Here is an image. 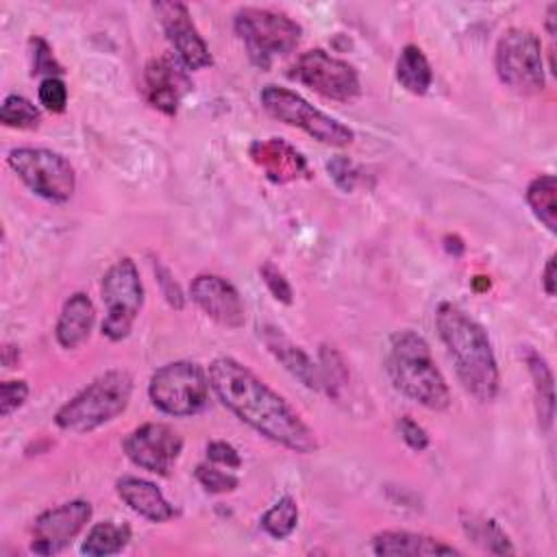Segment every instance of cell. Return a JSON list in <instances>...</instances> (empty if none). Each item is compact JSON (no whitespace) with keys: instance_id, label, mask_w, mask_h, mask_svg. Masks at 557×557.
Instances as JSON below:
<instances>
[{"instance_id":"obj_12","label":"cell","mask_w":557,"mask_h":557,"mask_svg":"<svg viewBox=\"0 0 557 557\" xmlns=\"http://www.w3.org/2000/svg\"><path fill=\"white\" fill-rule=\"evenodd\" d=\"M122 446L135 466L165 476L183 453V437L165 422H146L133 429Z\"/></svg>"},{"instance_id":"obj_16","label":"cell","mask_w":557,"mask_h":557,"mask_svg":"<svg viewBox=\"0 0 557 557\" xmlns=\"http://www.w3.org/2000/svg\"><path fill=\"white\" fill-rule=\"evenodd\" d=\"M191 300L218 324L239 329L246 322V309L239 292L218 274H198L189 285Z\"/></svg>"},{"instance_id":"obj_32","label":"cell","mask_w":557,"mask_h":557,"mask_svg":"<svg viewBox=\"0 0 557 557\" xmlns=\"http://www.w3.org/2000/svg\"><path fill=\"white\" fill-rule=\"evenodd\" d=\"M259 274H261L265 287L270 289V294H272L278 302L292 305V300H294L292 285H289V281L285 278V274H283L272 261H265V263L259 268Z\"/></svg>"},{"instance_id":"obj_10","label":"cell","mask_w":557,"mask_h":557,"mask_svg":"<svg viewBox=\"0 0 557 557\" xmlns=\"http://www.w3.org/2000/svg\"><path fill=\"white\" fill-rule=\"evenodd\" d=\"M100 296L107 307V315L102 320V335L111 342L128 337L144 307V285L139 278V270L131 257H122L113 265H109L100 281Z\"/></svg>"},{"instance_id":"obj_20","label":"cell","mask_w":557,"mask_h":557,"mask_svg":"<svg viewBox=\"0 0 557 557\" xmlns=\"http://www.w3.org/2000/svg\"><path fill=\"white\" fill-rule=\"evenodd\" d=\"M259 335L263 339V344L268 346V350L285 366V370H289L302 385H307L309 389H320L322 387V379H320V370L318 366L311 361V357L296 346L281 329L276 326H263L259 329Z\"/></svg>"},{"instance_id":"obj_24","label":"cell","mask_w":557,"mask_h":557,"mask_svg":"<svg viewBox=\"0 0 557 557\" xmlns=\"http://www.w3.org/2000/svg\"><path fill=\"white\" fill-rule=\"evenodd\" d=\"M128 540H131V527L126 522L102 520L87 531V537L81 544V553L89 557L117 555L124 550Z\"/></svg>"},{"instance_id":"obj_3","label":"cell","mask_w":557,"mask_h":557,"mask_svg":"<svg viewBox=\"0 0 557 557\" xmlns=\"http://www.w3.org/2000/svg\"><path fill=\"white\" fill-rule=\"evenodd\" d=\"M385 370L392 385L418 405L433 411H444L450 405L448 383L420 333L405 329L389 337Z\"/></svg>"},{"instance_id":"obj_13","label":"cell","mask_w":557,"mask_h":557,"mask_svg":"<svg viewBox=\"0 0 557 557\" xmlns=\"http://www.w3.org/2000/svg\"><path fill=\"white\" fill-rule=\"evenodd\" d=\"M91 505L87 500H67L59 507L41 511L30 531V550L35 555H57L87 527Z\"/></svg>"},{"instance_id":"obj_17","label":"cell","mask_w":557,"mask_h":557,"mask_svg":"<svg viewBox=\"0 0 557 557\" xmlns=\"http://www.w3.org/2000/svg\"><path fill=\"white\" fill-rule=\"evenodd\" d=\"M248 154L252 163L263 170L265 178L276 185H285L302 176H309V163L305 154L281 137L252 141L248 148Z\"/></svg>"},{"instance_id":"obj_38","label":"cell","mask_w":557,"mask_h":557,"mask_svg":"<svg viewBox=\"0 0 557 557\" xmlns=\"http://www.w3.org/2000/svg\"><path fill=\"white\" fill-rule=\"evenodd\" d=\"M542 287L546 292V296H555V255L548 257L546 265H544V272H542Z\"/></svg>"},{"instance_id":"obj_30","label":"cell","mask_w":557,"mask_h":557,"mask_svg":"<svg viewBox=\"0 0 557 557\" xmlns=\"http://www.w3.org/2000/svg\"><path fill=\"white\" fill-rule=\"evenodd\" d=\"M39 104L50 113H63L67 107V87L61 76H48L39 83Z\"/></svg>"},{"instance_id":"obj_7","label":"cell","mask_w":557,"mask_h":557,"mask_svg":"<svg viewBox=\"0 0 557 557\" xmlns=\"http://www.w3.org/2000/svg\"><path fill=\"white\" fill-rule=\"evenodd\" d=\"M7 163L33 194L48 202H67L76 191V172L61 152L20 146L7 154Z\"/></svg>"},{"instance_id":"obj_2","label":"cell","mask_w":557,"mask_h":557,"mask_svg":"<svg viewBox=\"0 0 557 557\" xmlns=\"http://www.w3.org/2000/svg\"><path fill=\"white\" fill-rule=\"evenodd\" d=\"M435 329L463 389L479 403L494 400L500 387V372L485 329L455 302L437 305Z\"/></svg>"},{"instance_id":"obj_23","label":"cell","mask_w":557,"mask_h":557,"mask_svg":"<svg viewBox=\"0 0 557 557\" xmlns=\"http://www.w3.org/2000/svg\"><path fill=\"white\" fill-rule=\"evenodd\" d=\"M461 527L463 533L483 550L494 555H511L513 546L507 533L494 518H487L476 511H461Z\"/></svg>"},{"instance_id":"obj_37","label":"cell","mask_w":557,"mask_h":557,"mask_svg":"<svg viewBox=\"0 0 557 557\" xmlns=\"http://www.w3.org/2000/svg\"><path fill=\"white\" fill-rule=\"evenodd\" d=\"M207 457H209V461H213L218 466H226V468H239L242 466L239 453L228 442H222V440L209 442Z\"/></svg>"},{"instance_id":"obj_26","label":"cell","mask_w":557,"mask_h":557,"mask_svg":"<svg viewBox=\"0 0 557 557\" xmlns=\"http://www.w3.org/2000/svg\"><path fill=\"white\" fill-rule=\"evenodd\" d=\"M527 205L531 207L533 215L550 231H557V181L553 174L535 176L524 191Z\"/></svg>"},{"instance_id":"obj_9","label":"cell","mask_w":557,"mask_h":557,"mask_svg":"<svg viewBox=\"0 0 557 557\" xmlns=\"http://www.w3.org/2000/svg\"><path fill=\"white\" fill-rule=\"evenodd\" d=\"M263 109L276 117L278 122H285L289 126H296L318 139L326 146H348L355 139L352 128L342 124L339 120L331 117L329 113L315 109L311 102H307L300 94L278 87V85H265L259 94Z\"/></svg>"},{"instance_id":"obj_22","label":"cell","mask_w":557,"mask_h":557,"mask_svg":"<svg viewBox=\"0 0 557 557\" xmlns=\"http://www.w3.org/2000/svg\"><path fill=\"white\" fill-rule=\"evenodd\" d=\"M398 83L413 96H424L433 83V70L420 46L407 44L396 61Z\"/></svg>"},{"instance_id":"obj_39","label":"cell","mask_w":557,"mask_h":557,"mask_svg":"<svg viewBox=\"0 0 557 557\" xmlns=\"http://www.w3.org/2000/svg\"><path fill=\"white\" fill-rule=\"evenodd\" d=\"M555 13H557V4L553 2V4H548V11H546V33L550 39L555 37V20H557Z\"/></svg>"},{"instance_id":"obj_35","label":"cell","mask_w":557,"mask_h":557,"mask_svg":"<svg viewBox=\"0 0 557 557\" xmlns=\"http://www.w3.org/2000/svg\"><path fill=\"white\" fill-rule=\"evenodd\" d=\"M398 431H400V437L405 440V444L411 448V450H418V453H422V450H426L429 448V433L416 422V420H411L409 416H403L400 420H398Z\"/></svg>"},{"instance_id":"obj_31","label":"cell","mask_w":557,"mask_h":557,"mask_svg":"<svg viewBox=\"0 0 557 557\" xmlns=\"http://www.w3.org/2000/svg\"><path fill=\"white\" fill-rule=\"evenodd\" d=\"M30 57H33V74L48 76H61L65 70L57 61L52 48L41 37H30Z\"/></svg>"},{"instance_id":"obj_28","label":"cell","mask_w":557,"mask_h":557,"mask_svg":"<svg viewBox=\"0 0 557 557\" xmlns=\"http://www.w3.org/2000/svg\"><path fill=\"white\" fill-rule=\"evenodd\" d=\"M0 122L9 128H37L41 111L24 96L9 94L0 104Z\"/></svg>"},{"instance_id":"obj_33","label":"cell","mask_w":557,"mask_h":557,"mask_svg":"<svg viewBox=\"0 0 557 557\" xmlns=\"http://www.w3.org/2000/svg\"><path fill=\"white\" fill-rule=\"evenodd\" d=\"M26 398H28L26 381H22V379L2 381L0 383V411H2V418H9L15 409H20Z\"/></svg>"},{"instance_id":"obj_21","label":"cell","mask_w":557,"mask_h":557,"mask_svg":"<svg viewBox=\"0 0 557 557\" xmlns=\"http://www.w3.org/2000/svg\"><path fill=\"white\" fill-rule=\"evenodd\" d=\"M94 322H96V307L91 298L83 292L72 294L63 302L57 326H54V337L59 346L65 350L78 348L83 342H87L94 329Z\"/></svg>"},{"instance_id":"obj_34","label":"cell","mask_w":557,"mask_h":557,"mask_svg":"<svg viewBox=\"0 0 557 557\" xmlns=\"http://www.w3.org/2000/svg\"><path fill=\"white\" fill-rule=\"evenodd\" d=\"M326 170H329V174L333 176L335 185L342 187L344 191H350V189L355 187V183H357V170H355V165H352L350 159H346V157H333V159L326 163Z\"/></svg>"},{"instance_id":"obj_1","label":"cell","mask_w":557,"mask_h":557,"mask_svg":"<svg viewBox=\"0 0 557 557\" xmlns=\"http://www.w3.org/2000/svg\"><path fill=\"white\" fill-rule=\"evenodd\" d=\"M207 372L222 405L257 433L300 455L318 450V437L309 424L250 368L233 357H218Z\"/></svg>"},{"instance_id":"obj_6","label":"cell","mask_w":557,"mask_h":557,"mask_svg":"<svg viewBox=\"0 0 557 557\" xmlns=\"http://www.w3.org/2000/svg\"><path fill=\"white\" fill-rule=\"evenodd\" d=\"M209 372L196 361H170L152 372L148 396L152 405L174 418L200 413L209 403Z\"/></svg>"},{"instance_id":"obj_4","label":"cell","mask_w":557,"mask_h":557,"mask_svg":"<svg viewBox=\"0 0 557 557\" xmlns=\"http://www.w3.org/2000/svg\"><path fill=\"white\" fill-rule=\"evenodd\" d=\"M133 379L124 370H107L72 396L57 413L59 429L70 433H89L115 420L128 407Z\"/></svg>"},{"instance_id":"obj_29","label":"cell","mask_w":557,"mask_h":557,"mask_svg":"<svg viewBox=\"0 0 557 557\" xmlns=\"http://www.w3.org/2000/svg\"><path fill=\"white\" fill-rule=\"evenodd\" d=\"M196 479L211 494L233 492L239 485V479L233 472H224V470H220L215 466H207V463L196 466Z\"/></svg>"},{"instance_id":"obj_25","label":"cell","mask_w":557,"mask_h":557,"mask_svg":"<svg viewBox=\"0 0 557 557\" xmlns=\"http://www.w3.org/2000/svg\"><path fill=\"white\" fill-rule=\"evenodd\" d=\"M527 363L529 372L533 376V387H535V407H537V422L544 431L550 429L553 416H555V383H553V372L546 363V359L529 350L527 352Z\"/></svg>"},{"instance_id":"obj_36","label":"cell","mask_w":557,"mask_h":557,"mask_svg":"<svg viewBox=\"0 0 557 557\" xmlns=\"http://www.w3.org/2000/svg\"><path fill=\"white\" fill-rule=\"evenodd\" d=\"M152 268H154V274H157V281L161 283V289H163V296H165V300L172 305V307H176V309H183V305H185V298H183V292H181V287L176 285V281L172 278V274H170V270L165 268V265H161V261H152Z\"/></svg>"},{"instance_id":"obj_15","label":"cell","mask_w":557,"mask_h":557,"mask_svg":"<svg viewBox=\"0 0 557 557\" xmlns=\"http://www.w3.org/2000/svg\"><path fill=\"white\" fill-rule=\"evenodd\" d=\"M141 85L148 104L165 115H174L181 100L191 89L187 67L170 54L154 57L146 63Z\"/></svg>"},{"instance_id":"obj_27","label":"cell","mask_w":557,"mask_h":557,"mask_svg":"<svg viewBox=\"0 0 557 557\" xmlns=\"http://www.w3.org/2000/svg\"><path fill=\"white\" fill-rule=\"evenodd\" d=\"M261 529L274 537V540H285L292 535V531L298 524V505L292 496L278 498L263 516H261Z\"/></svg>"},{"instance_id":"obj_18","label":"cell","mask_w":557,"mask_h":557,"mask_svg":"<svg viewBox=\"0 0 557 557\" xmlns=\"http://www.w3.org/2000/svg\"><path fill=\"white\" fill-rule=\"evenodd\" d=\"M115 492L131 511L150 522H168L176 516V509L170 505L163 492L146 479L122 476L115 483Z\"/></svg>"},{"instance_id":"obj_8","label":"cell","mask_w":557,"mask_h":557,"mask_svg":"<svg viewBox=\"0 0 557 557\" xmlns=\"http://www.w3.org/2000/svg\"><path fill=\"white\" fill-rule=\"evenodd\" d=\"M494 67L498 81L522 96L540 94L546 85L542 41L529 28H509L496 44Z\"/></svg>"},{"instance_id":"obj_19","label":"cell","mask_w":557,"mask_h":557,"mask_svg":"<svg viewBox=\"0 0 557 557\" xmlns=\"http://www.w3.org/2000/svg\"><path fill=\"white\" fill-rule=\"evenodd\" d=\"M372 550L381 557H431L461 555L459 548L413 531H381L372 537Z\"/></svg>"},{"instance_id":"obj_5","label":"cell","mask_w":557,"mask_h":557,"mask_svg":"<svg viewBox=\"0 0 557 557\" xmlns=\"http://www.w3.org/2000/svg\"><path fill=\"white\" fill-rule=\"evenodd\" d=\"M233 28L244 41L250 61L261 70H268L276 57L289 54L302 37V26L296 20L261 7L239 9Z\"/></svg>"},{"instance_id":"obj_11","label":"cell","mask_w":557,"mask_h":557,"mask_svg":"<svg viewBox=\"0 0 557 557\" xmlns=\"http://www.w3.org/2000/svg\"><path fill=\"white\" fill-rule=\"evenodd\" d=\"M287 76L315 94L337 100V102H350L359 96L361 83L357 70L344 61L333 57L331 52L322 48H313L302 52L289 67Z\"/></svg>"},{"instance_id":"obj_14","label":"cell","mask_w":557,"mask_h":557,"mask_svg":"<svg viewBox=\"0 0 557 557\" xmlns=\"http://www.w3.org/2000/svg\"><path fill=\"white\" fill-rule=\"evenodd\" d=\"M152 9L163 26L168 41L176 52V59L187 70H202L213 63L209 46L198 33L189 9L183 2H154Z\"/></svg>"}]
</instances>
